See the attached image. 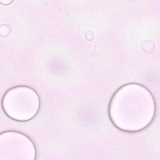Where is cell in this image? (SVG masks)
<instances>
[{"instance_id": "6da1fadb", "label": "cell", "mask_w": 160, "mask_h": 160, "mask_svg": "<svg viewBox=\"0 0 160 160\" xmlns=\"http://www.w3.org/2000/svg\"><path fill=\"white\" fill-rule=\"evenodd\" d=\"M17 88L21 104L3 107V109L6 114L13 119L22 121L30 120L36 115L39 110V96L34 90L30 88L20 87V94L19 87Z\"/></svg>"}, {"instance_id": "7a4b0ae2", "label": "cell", "mask_w": 160, "mask_h": 160, "mask_svg": "<svg viewBox=\"0 0 160 160\" xmlns=\"http://www.w3.org/2000/svg\"><path fill=\"white\" fill-rule=\"evenodd\" d=\"M11 30V28L9 25L3 24L0 25V36L7 37L10 33Z\"/></svg>"}, {"instance_id": "3957f363", "label": "cell", "mask_w": 160, "mask_h": 160, "mask_svg": "<svg viewBox=\"0 0 160 160\" xmlns=\"http://www.w3.org/2000/svg\"><path fill=\"white\" fill-rule=\"evenodd\" d=\"M13 0H0V3L2 4L7 5L11 4Z\"/></svg>"}]
</instances>
